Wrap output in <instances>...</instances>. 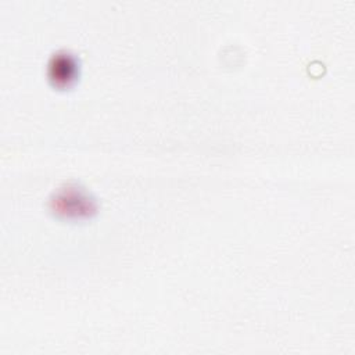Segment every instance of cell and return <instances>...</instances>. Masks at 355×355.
Masks as SVG:
<instances>
[{
	"instance_id": "6da1fadb",
	"label": "cell",
	"mask_w": 355,
	"mask_h": 355,
	"mask_svg": "<svg viewBox=\"0 0 355 355\" xmlns=\"http://www.w3.org/2000/svg\"><path fill=\"white\" fill-rule=\"evenodd\" d=\"M53 202L58 212L68 216H82L93 211V200H90L83 191L76 190V187L61 190Z\"/></svg>"
},
{
	"instance_id": "7a4b0ae2",
	"label": "cell",
	"mask_w": 355,
	"mask_h": 355,
	"mask_svg": "<svg viewBox=\"0 0 355 355\" xmlns=\"http://www.w3.org/2000/svg\"><path fill=\"white\" fill-rule=\"evenodd\" d=\"M49 75L57 86H68L75 80L78 75V65L75 58L69 54L54 55L49 65Z\"/></svg>"
}]
</instances>
